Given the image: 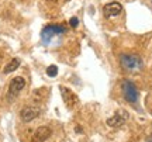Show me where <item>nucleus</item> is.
<instances>
[{
    "mask_svg": "<svg viewBox=\"0 0 152 142\" xmlns=\"http://www.w3.org/2000/svg\"><path fill=\"white\" fill-rule=\"evenodd\" d=\"M51 134H52V131H51L49 127H39V128H37V131L34 132L33 142H45L51 137Z\"/></svg>",
    "mask_w": 152,
    "mask_h": 142,
    "instance_id": "1a4fd4ad",
    "label": "nucleus"
},
{
    "mask_svg": "<svg viewBox=\"0 0 152 142\" xmlns=\"http://www.w3.org/2000/svg\"><path fill=\"white\" fill-rule=\"evenodd\" d=\"M69 24H71V27H77V24H79V20L76 18V17H72L71 20H69Z\"/></svg>",
    "mask_w": 152,
    "mask_h": 142,
    "instance_id": "f8f14e48",
    "label": "nucleus"
},
{
    "mask_svg": "<svg viewBox=\"0 0 152 142\" xmlns=\"http://www.w3.org/2000/svg\"><path fill=\"white\" fill-rule=\"evenodd\" d=\"M41 113V110L38 107H34V106H27L20 111V117H21L23 122H31L33 120H35Z\"/></svg>",
    "mask_w": 152,
    "mask_h": 142,
    "instance_id": "423d86ee",
    "label": "nucleus"
},
{
    "mask_svg": "<svg viewBox=\"0 0 152 142\" xmlns=\"http://www.w3.org/2000/svg\"><path fill=\"white\" fill-rule=\"evenodd\" d=\"M59 90H61V93H62V98H64V101H65V104L69 107V109H73V107H76V106L79 104V98H77V96L72 92L71 89L61 86Z\"/></svg>",
    "mask_w": 152,
    "mask_h": 142,
    "instance_id": "39448f33",
    "label": "nucleus"
},
{
    "mask_svg": "<svg viewBox=\"0 0 152 142\" xmlns=\"http://www.w3.org/2000/svg\"><path fill=\"white\" fill-rule=\"evenodd\" d=\"M128 118V113L125 110H118L114 115H111L109 120H107V125L111 127V128H118L124 124Z\"/></svg>",
    "mask_w": 152,
    "mask_h": 142,
    "instance_id": "20e7f679",
    "label": "nucleus"
},
{
    "mask_svg": "<svg viewBox=\"0 0 152 142\" xmlns=\"http://www.w3.org/2000/svg\"><path fill=\"white\" fill-rule=\"evenodd\" d=\"M18 66H20V59H18V58L11 59L10 62L4 66V73H11V72H14Z\"/></svg>",
    "mask_w": 152,
    "mask_h": 142,
    "instance_id": "9d476101",
    "label": "nucleus"
},
{
    "mask_svg": "<svg viewBox=\"0 0 152 142\" xmlns=\"http://www.w3.org/2000/svg\"><path fill=\"white\" fill-rule=\"evenodd\" d=\"M121 89H123L124 98L128 103H137V101H138V89L135 87V84L132 82L124 80L123 84H121Z\"/></svg>",
    "mask_w": 152,
    "mask_h": 142,
    "instance_id": "f03ea898",
    "label": "nucleus"
},
{
    "mask_svg": "<svg viewBox=\"0 0 152 142\" xmlns=\"http://www.w3.org/2000/svg\"><path fill=\"white\" fill-rule=\"evenodd\" d=\"M123 10V6L120 4L118 1H111V3H107L104 4L103 7V13L106 17H117Z\"/></svg>",
    "mask_w": 152,
    "mask_h": 142,
    "instance_id": "6e6552de",
    "label": "nucleus"
},
{
    "mask_svg": "<svg viewBox=\"0 0 152 142\" xmlns=\"http://www.w3.org/2000/svg\"><path fill=\"white\" fill-rule=\"evenodd\" d=\"M120 63L125 71L137 73L142 69V59L135 54H123L120 56Z\"/></svg>",
    "mask_w": 152,
    "mask_h": 142,
    "instance_id": "f257e3e1",
    "label": "nucleus"
},
{
    "mask_svg": "<svg viewBox=\"0 0 152 142\" xmlns=\"http://www.w3.org/2000/svg\"><path fill=\"white\" fill-rule=\"evenodd\" d=\"M24 86H26V79L24 77L21 76L14 77L10 82V84H9V94H10V97H16L17 94L24 89Z\"/></svg>",
    "mask_w": 152,
    "mask_h": 142,
    "instance_id": "0eeeda50",
    "label": "nucleus"
},
{
    "mask_svg": "<svg viewBox=\"0 0 152 142\" xmlns=\"http://www.w3.org/2000/svg\"><path fill=\"white\" fill-rule=\"evenodd\" d=\"M65 33V27L64 25H48L42 30L41 33V37H42V41L47 44L49 42V39L55 37V35H59V34H64Z\"/></svg>",
    "mask_w": 152,
    "mask_h": 142,
    "instance_id": "7ed1b4c3",
    "label": "nucleus"
},
{
    "mask_svg": "<svg viewBox=\"0 0 152 142\" xmlns=\"http://www.w3.org/2000/svg\"><path fill=\"white\" fill-rule=\"evenodd\" d=\"M147 142H152V138H149V139H148V141Z\"/></svg>",
    "mask_w": 152,
    "mask_h": 142,
    "instance_id": "ddd939ff",
    "label": "nucleus"
},
{
    "mask_svg": "<svg viewBox=\"0 0 152 142\" xmlns=\"http://www.w3.org/2000/svg\"><path fill=\"white\" fill-rule=\"evenodd\" d=\"M47 75H48L49 77H55L56 75H58V68H56L55 65L48 66V69H47Z\"/></svg>",
    "mask_w": 152,
    "mask_h": 142,
    "instance_id": "9b49d317",
    "label": "nucleus"
}]
</instances>
